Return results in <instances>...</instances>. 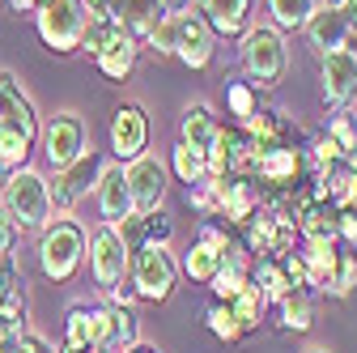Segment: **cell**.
I'll return each mask as SVG.
<instances>
[{"label":"cell","instance_id":"1","mask_svg":"<svg viewBox=\"0 0 357 353\" xmlns=\"http://www.w3.org/2000/svg\"><path fill=\"white\" fill-rule=\"evenodd\" d=\"M38 132L43 119L30 103V94L22 90V81L0 68V170H17L30 162V153L38 149Z\"/></svg>","mask_w":357,"mask_h":353},{"label":"cell","instance_id":"2","mask_svg":"<svg viewBox=\"0 0 357 353\" xmlns=\"http://www.w3.org/2000/svg\"><path fill=\"white\" fill-rule=\"evenodd\" d=\"M0 209L9 213V222L22 230H43L52 222V179L34 166H17L5 174V188H0Z\"/></svg>","mask_w":357,"mask_h":353},{"label":"cell","instance_id":"3","mask_svg":"<svg viewBox=\"0 0 357 353\" xmlns=\"http://www.w3.org/2000/svg\"><path fill=\"white\" fill-rule=\"evenodd\" d=\"M38 269L56 285H68L85 269V226L77 217L56 213L52 222L38 230Z\"/></svg>","mask_w":357,"mask_h":353},{"label":"cell","instance_id":"4","mask_svg":"<svg viewBox=\"0 0 357 353\" xmlns=\"http://www.w3.org/2000/svg\"><path fill=\"white\" fill-rule=\"evenodd\" d=\"M243 68L251 77L255 90H277L289 73V47H285V34L277 26H247L243 34Z\"/></svg>","mask_w":357,"mask_h":353},{"label":"cell","instance_id":"5","mask_svg":"<svg viewBox=\"0 0 357 353\" xmlns=\"http://www.w3.org/2000/svg\"><path fill=\"white\" fill-rule=\"evenodd\" d=\"M259 158H264V149H259V141L251 137V132L243 123H226V128H217V141L204 153L208 179H251L255 183Z\"/></svg>","mask_w":357,"mask_h":353},{"label":"cell","instance_id":"6","mask_svg":"<svg viewBox=\"0 0 357 353\" xmlns=\"http://www.w3.org/2000/svg\"><path fill=\"white\" fill-rule=\"evenodd\" d=\"M85 26H89V13H85L81 0H43L34 9V30L43 38V47L56 52V56L81 52Z\"/></svg>","mask_w":357,"mask_h":353},{"label":"cell","instance_id":"7","mask_svg":"<svg viewBox=\"0 0 357 353\" xmlns=\"http://www.w3.org/2000/svg\"><path fill=\"white\" fill-rule=\"evenodd\" d=\"M128 281H132V290H137L141 302H166L174 294V285H178V264H174V255L166 247L145 243L128 260Z\"/></svg>","mask_w":357,"mask_h":353},{"label":"cell","instance_id":"8","mask_svg":"<svg viewBox=\"0 0 357 353\" xmlns=\"http://www.w3.org/2000/svg\"><path fill=\"white\" fill-rule=\"evenodd\" d=\"M85 260H89V277H94V285L107 294L111 285H119L128 277L132 251L123 247V239H119V230L111 222H98L94 230H85Z\"/></svg>","mask_w":357,"mask_h":353},{"label":"cell","instance_id":"9","mask_svg":"<svg viewBox=\"0 0 357 353\" xmlns=\"http://www.w3.org/2000/svg\"><path fill=\"white\" fill-rule=\"evenodd\" d=\"M38 149H43V158H47L52 170L73 166L89 149V128H85V119L77 111H56L47 123H43V132H38Z\"/></svg>","mask_w":357,"mask_h":353},{"label":"cell","instance_id":"10","mask_svg":"<svg viewBox=\"0 0 357 353\" xmlns=\"http://www.w3.org/2000/svg\"><path fill=\"white\" fill-rule=\"evenodd\" d=\"M123 179H128L132 213H153V209H162L166 188H170V170H166L162 158H153V153L132 158V162L123 166Z\"/></svg>","mask_w":357,"mask_h":353},{"label":"cell","instance_id":"11","mask_svg":"<svg viewBox=\"0 0 357 353\" xmlns=\"http://www.w3.org/2000/svg\"><path fill=\"white\" fill-rule=\"evenodd\" d=\"M213 56H217V34L208 30L204 13L200 9L178 13L174 17V60L196 68V73H204L213 64Z\"/></svg>","mask_w":357,"mask_h":353},{"label":"cell","instance_id":"12","mask_svg":"<svg viewBox=\"0 0 357 353\" xmlns=\"http://www.w3.org/2000/svg\"><path fill=\"white\" fill-rule=\"evenodd\" d=\"M102 153L89 145L73 166H64V170H56V183H52V213H68L81 196H89L94 192V183H98V174H102Z\"/></svg>","mask_w":357,"mask_h":353},{"label":"cell","instance_id":"13","mask_svg":"<svg viewBox=\"0 0 357 353\" xmlns=\"http://www.w3.org/2000/svg\"><path fill=\"white\" fill-rule=\"evenodd\" d=\"M319 90H324V103L332 111H340L357 98V56H353V47L319 56Z\"/></svg>","mask_w":357,"mask_h":353},{"label":"cell","instance_id":"14","mask_svg":"<svg viewBox=\"0 0 357 353\" xmlns=\"http://www.w3.org/2000/svg\"><path fill=\"white\" fill-rule=\"evenodd\" d=\"M149 149V115L141 103H123L111 115V153L128 166L132 158H141Z\"/></svg>","mask_w":357,"mask_h":353},{"label":"cell","instance_id":"15","mask_svg":"<svg viewBox=\"0 0 357 353\" xmlns=\"http://www.w3.org/2000/svg\"><path fill=\"white\" fill-rule=\"evenodd\" d=\"M302 179H306L302 145H273V149H264V158H259V174H255L259 192H294Z\"/></svg>","mask_w":357,"mask_h":353},{"label":"cell","instance_id":"16","mask_svg":"<svg viewBox=\"0 0 357 353\" xmlns=\"http://www.w3.org/2000/svg\"><path fill=\"white\" fill-rule=\"evenodd\" d=\"M306 38H310V47H315L319 56H328V52H340V47H349L353 43V30H349V22H344V13L340 9H332V5H315V13L306 17Z\"/></svg>","mask_w":357,"mask_h":353},{"label":"cell","instance_id":"17","mask_svg":"<svg viewBox=\"0 0 357 353\" xmlns=\"http://www.w3.org/2000/svg\"><path fill=\"white\" fill-rule=\"evenodd\" d=\"M213 183L221 196L217 217H226V226H247L259 213V183H251V179H213Z\"/></svg>","mask_w":357,"mask_h":353},{"label":"cell","instance_id":"18","mask_svg":"<svg viewBox=\"0 0 357 353\" xmlns=\"http://www.w3.org/2000/svg\"><path fill=\"white\" fill-rule=\"evenodd\" d=\"M243 128L259 141V149H273V145H306L302 132H298V123L285 111H277V107H259Z\"/></svg>","mask_w":357,"mask_h":353},{"label":"cell","instance_id":"19","mask_svg":"<svg viewBox=\"0 0 357 353\" xmlns=\"http://www.w3.org/2000/svg\"><path fill=\"white\" fill-rule=\"evenodd\" d=\"M217 38H243L251 26V0H196Z\"/></svg>","mask_w":357,"mask_h":353},{"label":"cell","instance_id":"20","mask_svg":"<svg viewBox=\"0 0 357 353\" xmlns=\"http://www.w3.org/2000/svg\"><path fill=\"white\" fill-rule=\"evenodd\" d=\"M94 204L102 222H123L132 213V196H128V179H123V166H102L98 183H94Z\"/></svg>","mask_w":357,"mask_h":353},{"label":"cell","instance_id":"21","mask_svg":"<svg viewBox=\"0 0 357 353\" xmlns=\"http://www.w3.org/2000/svg\"><path fill=\"white\" fill-rule=\"evenodd\" d=\"M217 128H221V123H217V115H213L208 103H188L183 115H178V145L208 153L213 141H217Z\"/></svg>","mask_w":357,"mask_h":353},{"label":"cell","instance_id":"22","mask_svg":"<svg viewBox=\"0 0 357 353\" xmlns=\"http://www.w3.org/2000/svg\"><path fill=\"white\" fill-rule=\"evenodd\" d=\"M26 277L17 269V255H0V315L13 320V324H26Z\"/></svg>","mask_w":357,"mask_h":353},{"label":"cell","instance_id":"23","mask_svg":"<svg viewBox=\"0 0 357 353\" xmlns=\"http://www.w3.org/2000/svg\"><path fill=\"white\" fill-rule=\"evenodd\" d=\"M137 60H141L137 38H128V34H123V38H115V43H111V47H107L94 64H98V73H102L107 81H119V85H123V81L132 77V68H137Z\"/></svg>","mask_w":357,"mask_h":353},{"label":"cell","instance_id":"24","mask_svg":"<svg viewBox=\"0 0 357 353\" xmlns=\"http://www.w3.org/2000/svg\"><path fill=\"white\" fill-rule=\"evenodd\" d=\"M251 281V264L238 255V247L226 255V260H221V269L213 273V281H208V290H213V302H230L243 285Z\"/></svg>","mask_w":357,"mask_h":353},{"label":"cell","instance_id":"25","mask_svg":"<svg viewBox=\"0 0 357 353\" xmlns=\"http://www.w3.org/2000/svg\"><path fill=\"white\" fill-rule=\"evenodd\" d=\"M277 311H281V332H310L315 328V298H310V290H289L281 302H277Z\"/></svg>","mask_w":357,"mask_h":353},{"label":"cell","instance_id":"26","mask_svg":"<svg viewBox=\"0 0 357 353\" xmlns=\"http://www.w3.org/2000/svg\"><path fill=\"white\" fill-rule=\"evenodd\" d=\"M115 17L123 22L128 38H137V47H141L149 26L162 17V0H115Z\"/></svg>","mask_w":357,"mask_h":353},{"label":"cell","instance_id":"27","mask_svg":"<svg viewBox=\"0 0 357 353\" xmlns=\"http://www.w3.org/2000/svg\"><path fill=\"white\" fill-rule=\"evenodd\" d=\"M302 264H306V277H310V290H324L332 269H336V251L340 243H302Z\"/></svg>","mask_w":357,"mask_h":353},{"label":"cell","instance_id":"28","mask_svg":"<svg viewBox=\"0 0 357 353\" xmlns=\"http://www.w3.org/2000/svg\"><path fill=\"white\" fill-rule=\"evenodd\" d=\"M230 311H234V320H238V328H243V336H251L259 324H264V311H268V302H264V294H259V285H243L234 298H230Z\"/></svg>","mask_w":357,"mask_h":353},{"label":"cell","instance_id":"29","mask_svg":"<svg viewBox=\"0 0 357 353\" xmlns=\"http://www.w3.org/2000/svg\"><path fill=\"white\" fill-rule=\"evenodd\" d=\"M128 30H123V22L119 17H89V26H85V34H81V52L89 56V60H98L115 38H123Z\"/></svg>","mask_w":357,"mask_h":353},{"label":"cell","instance_id":"30","mask_svg":"<svg viewBox=\"0 0 357 353\" xmlns=\"http://www.w3.org/2000/svg\"><path fill=\"white\" fill-rule=\"evenodd\" d=\"M251 285H259V294H264V302H281L294 285H289V277H285V269H281V260H255V269H251Z\"/></svg>","mask_w":357,"mask_h":353},{"label":"cell","instance_id":"31","mask_svg":"<svg viewBox=\"0 0 357 353\" xmlns=\"http://www.w3.org/2000/svg\"><path fill=\"white\" fill-rule=\"evenodd\" d=\"M221 260H226V255H221L217 247H208V243H200V239H196V243L183 251V273H188L196 285H208V281H213V273L221 269Z\"/></svg>","mask_w":357,"mask_h":353},{"label":"cell","instance_id":"32","mask_svg":"<svg viewBox=\"0 0 357 353\" xmlns=\"http://www.w3.org/2000/svg\"><path fill=\"white\" fill-rule=\"evenodd\" d=\"M141 340V320L132 306H111V332H107V353H123L128 345Z\"/></svg>","mask_w":357,"mask_h":353},{"label":"cell","instance_id":"33","mask_svg":"<svg viewBox=\"0 0 357 353\" xmlns=\"http://www.w3.org/2000/svg\"><path fill=\"white\" fill-rule=\"evenodd\" d=\"M166 170L174 174L178 183H200V179H208V162H204V153L200 149H188V145H174L170 149V162H166Z\"/></svg>","mask_w":357,"mask_h":353},{"label":"cell","instance_id":"34","mask_svg":"<svg viewBox=\"0 0 357 353\" xmlns=\"http://www.w3.org/2000/svg\"><path fill=\"white\" fill-rule=\"evenodd\" d=\"M315 5H319V0H268V17H273L268 26H277L281 34L285 30H302L306 17L315 13Z\"/></svg>","mask_w":357,"mask_h":353},{"label":"cell","instance_id":"35","mask_svg":"<svg viewBox=\"0 0 357 353\" xmlns=\"http://www.w3.org/2000/svg\"><path fill=\"white\" fill-rule=\"evenodd\" d=\"M324 132L336 141V149L344 153V162H357V115H353L349 107L332 111V115H328V123H324Z\"/></svg>","mask_w":357,"mask_h":353},{"label":"cell","instance_id":"36","mask_svg":"<svg viewBox=\"0 0 357 353\" xmlns=\"http://www.w3.org/2000/svg\"><path fill=\"white\" fill-rule=\"evenodd\" d=\"M324 290L332 298H353L357 294V251H349V247L336 251V269H332V277H328Z\"/></svg>","mask_w":357,"mask_h":353},{"label":"cell","instance_id":"37","mask_svg":"<svg viewBox=\"0 0 357 353\" xmlns=\"http://www.w3.org/2000/svg\"><path fill=\"white\" fill-rule=\"evenodd\" d=\"M259 90L251 81H226V111L234 115V123H247L255 111H259Z\"/></svg>","mask_w":357,"mask_h":353},{"label":"cell","instance_id":"38","mask_svg":"<svg viewBox=\"0 0 357 353\" xmlns=\"http://www.w3.org/2000/svg\"><path fill=\"white\" fill-rule=\"evenodd\" d=\"M60 349H94V345H89V302H73L68 306Z\"/></svg>","mask_w":357,"mask_h":353},{"label":"cell","instance_id":"39","mask_svg":"<svg viewBox=\"0 0 357 353\" xmlns=\"http://www.w3.org/2000/svg\"><path fill=\"white\" fill-rule=\"evenodd\" d=\"M204 324H208V332H213L217 340H226V345L243 340V328H238V320H234V311H230V302H213L208 311H204Z\"/></svg>","mask_w":357,"mask_h":353},{"label":"cell","instance_id":"40","mask_svg":"<svg viewBox=\"0 0 357 353\" xmlns=\"http://www.w3.org/2000/svg\"><path fill=\"white\" fill-rule=\"evenodd\" d=\"M141 52H149V56H158V60L174 56V17H158V22L149 26V34L141 38Z\"/></svg>","mask_w":357,"mask_h":353},{"label":"cell","instance_id":"41","mask_svg":"<svg viewBox=\"0 0 357 353\" xmlns=\"http://www.w3.org/2000/svg\"><path fill=\"white\" fill-rule=\"evenodd\" d=\"M188 204L200 213V222H204V217H217V209H221L217 183H213V179H200V183H192V188H188Z\"/></svg>","mask_w":357,"mask_h":353},{"label":"cell","instance_id":"42","mask_svg":"<svg viewBox=\"0 0 357 353\" xmlns=\"http://www.w3.org/2000/svg\"><path fill=\"white\" fill-rule=\"evenodd\" d=\"M141 226H145V243H153V247H170V239H174V226H170V217H166L162 209H153V213H141Z\"/></svg>","mask_w":357,"mask_h":353},{"label":"cell","instance_id":"43","mask_svg":"<svg viewBox=\"0 0 357 353\" xmlns=\"http://www.w3.org/2000/svg\"><path fill=\"white\" fill-rule=\"evenodd\" d=\"M277 260H281V269H285V277H289L294 290H310V277H306V264H302V251H298V247L281 251Z\"/></svg>","mask_w":357,"mask_h":353},{"label":"cell","instance_id":"44","mask_svg":"<svg viewBox=\"0 0 357 353\" xmlns=\"http://www.w3.org/2000/svg\"><path fill=\"white\" fill-rule=\"evenodd\" d=\"M13 353H60L43 332H30V328H22L17 332V340H13Z\"/></svg>","mask_w":357,"mask_h":353},{"label":"cell","instance_id":"45","mask_svg":"<svg viewBox=\"0 0 357 353\" xmlns=\"http://www.w3.org/2000/svg\"><path fill=\"white\" fill-rule=\"evenodd\" d=\"M336 243L357 251V213H340V226H336Z\"/></svg>","mask_w":357,"mask_h":353},{"label":"cell","instance_id":"46","mask_svg":"<svg viewBox=\"0 0 357 353\" xmlns=\"http://www.w3.org/2000/svg\"><path fill=\"white\" fill-rule=\"evenodd\" d=\"M132 302H141V298H137V290H132V281H128V277H123L119 285H111V290H107V306H132Z\"/></svg>","mask_w":357,"mask_h":353},{"label":"cell","instance_id":"47","mask_svg":"<svg viewBox=\"0 0 357 353\" xmlns=\"http://www.w3.org/2000/svg\"><path fill=\"white\" fill-rule=\"evenodd\" d=\"M13 243H17V226L9 222V213L0 209V255H13Z\"/></svg>","mask_w":357,"mask_h":353},{"label":"cell","instance_id":"48","mask_svg":"<svg viewBox=\"0 0 357 353\" xmlns=\"http://www.w3.org/2000/svg\"><path fill=\"white\" fill-rule=\"evenodd\" d=\"M17 332H22V324H13V320H5V315H0V353H13V340H17Z\"/></svg>","mask_w":357,"mask_h":353},{"label":"cell","instance_id":"49","mask_svg":"<svg viewBox=\"0 0 357 353\" xmlns=\"http://www.w3.org/2000/svg\"><path fill=\"white\" fill-rule=\"evenodd\" d=\"M89 17H115V0H81Z\"/></svg>","mask_w":357,"mask_h":353},{"label":"cell","instance_id":"50","mask_svg":"<svg viewBox=\"0 0 357 353\" xmlns=\"http://www.w3.org/2000/svg\"><path fill=\"white\" fill-rule=\"evenodd\" d=\"M188 9H196V0H162V17H178Z\"/></svg>","mask_w":357,"mask_h":353},{"label":"cell","instance_id":"51","mask_svg":"<svg viewBox=\"0 0 357 353\" xmlns=\"http://www.w3.org/2000/svg\"><path fill=\"white\" fill-rule=\"evenodd\" d=\"M340 13H344L349 30H353V38H357V0H344V5H340Z\"/></svg>","mask_w":357,"mask_h":353},{"label":"cell","instance_id":"52","mask_svg":"<svg viewBox=\"0 0 357 353\" xmlns=\"http://www.w3.org/2000/svg\"><path fill=\"white\" fill-rule=\"evenodd\" d=\"M9 9H13V13H34L38 0H9Z\"/></svg>","mask_w":357,"mask_h":353},{"label":"cell","instance_id":"53","mask_svg":"<svg viewBox=\"0 0 357 353\" xmlns=\"http://www.w3.org/2000/svg\"><path fill=\"white\" fill-rule=\"evenodd\" d=\"M123 353H162V349H158V345H149V340H137V345H128Z\"/></svg>","mask_w":357,"mask_h":353},{"label":"cell","instance_id":"54","mask_svg":"<svg viewBox=\"0 0 357 353\" xmlns=\"http://www.w3.org/2000/svg\"><path fill=\"white\" fill-rule=\"evenodd\" d=\"M353 213H357V162H353Z\"/></svg>","mask_w":357,"mask_h":353},{"label":"cell","instance_id":"55","mask_svg":"<svg viewBox=\"0 0 357 353\" xmlns=\"http://www.w3.org/2000/svg\"><path fill=\"white\" fill-rule=\"evenodd\" d=\"M60 353H98V349H60Z\"/></svg>","mask_w":357,"mask_h":353},{"label":"cell","instance_id":"56","mask_svg":"<svg viewBox=\"0 0 357 353\" xmlns=\"http://www.w3.org/2000/svg\"><path fill=\"white\" fill-rule=\"evenodd\" d=\"M319 5H332V9H340V5H344V0H319Z\"/></svg>","mask_w":357,"mask_h":353},{"label":"cell","instance_id":"57","mask_svg":"<svg viewBox=\"0 0 357 353\" xmlns=\"http://www.w3.org/2000/svg\"><path fill=\"white\" fill-rule=\"evenodd\" d=\"M306 353H328V349H319V345H315V349H306Z\"/></svg>","mask_w":357,"mask_h":353},{"label":"cell","instance_id":"58","mask_svg":"<svg viewBox=\"0 0 357 353\" xmlns=\"http://www.w3.org/2000/svg\"><path fill=\"white\" fill-rule=\"evenodd\" d=\"M38 5H43V0H38Z\"/></svg>","mask_w":357,"mask_h":353}]
</instances>
